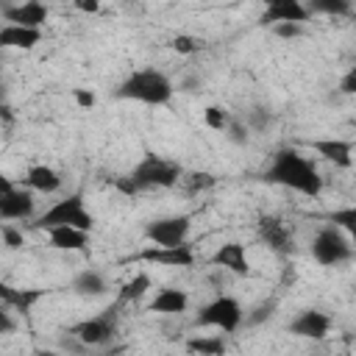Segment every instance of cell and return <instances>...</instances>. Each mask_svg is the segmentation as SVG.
Returning <instances> with one entry per match:
<instances>
[{"mask_svg": "<svg viewBox=\"0 0 356 356\" xmlns=\"http://www.w3.org/2000/svg\"><path fill=\"white\" fill-rule=\"evenodd\" d=\"M261 181L267 184H278V186H286L292 192H300L306 197H317L323 192V178L314 167V161H309L303 153H298L295 147H281L270 167L264 170Z\"/></svg>", "mask_w": 356, "mask_h": 356, "instance_id": "obj_1", "label": "cell"}, {"mask_svg": "<svg viewBox=\"0 0 356 356\" xmlns=\"http://www.w3.org/2000/svg\"><path fill=\"white\" fill-rule=\"evenodd\" d=\"M181 175H184V170L175 161H167L156 153H145L142 161L128 175L114 181V186L122 195H136V192H145V189H170L181 181Z\"/></svg>", "mask_w": 356, "mask_h": 356, "instance_id": "obj_2", "label": "cell"}, {"mask_svg": "<svg viewBox=\"0 0 356 356\" xmlns=\"http://www.w3.org/2000/svg\"><path fill=\"white\" fill-rule=\"evenodd\" d=\"M172 81L164 75V72H159V70H153V67H147V70H134L120 86H117V97H122V100H136V103H147V106H164V103H170V97H172Z\"/></svg>", "mask_w": 356, "mask_h": 356, "instance_id": "obj_3", "label": "cell"}, {"mask_svg": "<svg viewBox=\"0 0 356 356\" xmlns=\"http://www.w3.org/2000/svg\"><path fill=\"white\" fill-rule=\"evenodd\" d=\"M312 256L317 264L323 267H339V264H348L353 261V242H350V234H345L342 228H337L334 222L323 225L314 239H312Z\"/></svg>", "mask_w": 356, "mask_h": 356, "instance_id": "obj_4", "label": "cell"}, {"mask_svg": "<svg viewBox=\"0 0 356 356\" xmlns=\"http://www.w3.org/2000/svg\"><path fill=\"white\" fill-rule=\"evenodd\" d=\"M53 225H75V228H83V231L92 234L95 217H92V211H86L81 192L67 195L64 200H56V203H53L44 214H39L36 222H33V228H42V231H47V228H53Z\"/></svg>", "mask_w": 356, "mask_h": 356, "instance_id": "obj_5", "label": "cell"}, {"mask_svg": "<svg viewBox=\"0 0 356 356\" xmlns=\"http://www.w3.org/2000/svg\"><path fill=\"white\" fill-rule=\"evenodd\" d=\"M242 306L236 298L231 295H217L214 300H209L200 312H197V320L195 325H203V328H217L222 334H234L239 325H242Z\"/></svg>", "mask_w": 356, "mask_h": 356, "instance_id": "obj_6", "label": "cell"}, {"mask_svg": "<svg viewBox=\"0 0 356 356\" xmlns=\"http://www.w3.org/2000/svg\"><path fill=\"white\" fill-rule=\"evenodd\" d=\"M70 334L81 342V345H89V348H97V345H106L117 337V312L114 309H106L103 314H95L89 320H81L70 328Z\"/></svg>", "mask_w": 356, "mask_h": 356, "instance_id": "obj_7", "label": "cell"}, {"mask_svg": "<svg viewBox=\"0 0 356 356\" xmlns=\"http://www.w3.org/2000/svg\"><path fill=\"white\" fill-rule=\"evenodd\" d=\"M189 225H192V217H189V214H175V217L150 220V222L145 225V239H147L150 245H164V248L184 245L186 236H189Z\"/></svg>", "mask_w": 356, "mask_h": 356, "instance_id": "obj_8", "label": "cell"}, {"mask_svg": "<svg viewBox=\"0 0 356 356\" xmlns=\"http://www.w3.org/2000/svg\"><path fill=\"white\" fill-rule=\"evenodd\" d=\"M256 234H259V239H261L273 253H278V256H289V253L295 250L292 228H289L281 217H275V214H264V217H259V222H256Z\"/></svg>", "mask_w": 356, "mask_h": 356, "instance_id": "obj_9", "label": "cell"}, {"mask_svg": "<svg viewBox=\"0 0 356 356\" xmlns=\"http://www.w3.org/2000/svg\"><path fill=\"white\" fill-rule=\"evenodd\" d=\"M286 331L292 337H300V339H325L331 331V317L320 309H303L292 317Z\"/></svg>", "mask_w": 356, "mask_h": 356, "instance_id": "obj_10", "label": "cell"}, {"mask_svg": "<svg viewBox=\"0 0 356 356\" xmlns=\"http://www.w3.org/2000/svg\"><path fill=\"white\" fill-rule=\"evenodd\" d=\"M139 261H147V264H164V267H192L195 264V253L192 248L184 242V245H172V248H164V245H147L142 253H136Z\"/></svg>", "mask_w": 356, "mask_h": 356, "instance_id": "obj_11", "label": "cell"}, {"mask_svg": "<svg viewBox=\"0 0 356 356\" xmlns=\"http://www.w3.org/2000/svg\"><path fill=\"white\" fill-rule=\"evenodd\" d=\"M264 11L259 17V25H275V22H306L312 14L306 11L303 0H261Z\"/></svg>", "mask_w": 356, "mask_h": 356, "instance_id": "obj_12", "label": "cell"}, {"mask_svg": "<svg viewBox=\"0 0 356 356\" xmlns=\"http://www.w3.org/2000/svg\"><path fill=\"white\" fill-rule=\"evenodd\" d=\"M3 17L8 25H25V28H42L50 17L47 6L39 3V0H25L19 6H8L3 8Z\"/></svg>", "mask_w": 356, "mask_h": 356, "instance_id": "obj_13", "label": "cell"}, {"mask_svg": "<svg viewBox=\"0 0 356 356\" xmlns=\"http://www.w3.org/2000/svg\"><path fill=\"white\" fill-rule=\"evenodd\" d=\"M211 264L220 267V270H228L234 275H248L250 273V261H248V253H245V245L239 242H225L214 250L211 256Z\"/></svg>", "mask_w": 356, "mask_h": 356, "instance_id": "obj_14", "label": "cell"}, {"mask_svg": "<svg viewBox=\"0 0 356 356\" xmlns=\"http://www.w3.org/2000/svg\"><path fill=\"white\" fill-rule=\"evenodd\" d=\"M309 147L325 159V161H334L337 167H350L353 164V145L348 139H312Z\"/></svg>", "mask_w": 356, "mask_h": 356, "instance_id": "obj_15", "label": "cell"}, {"mask_svg": "<svg viewBox=\"0 0 356 356\" xmlns=\"http://www.w3.org/2000/svg\"><path fill=\"white\" fill-rule=\"evenodd\" d=\"M50 248L56 250H86L89 248V231L75 228V225H53L47 228Z\"/></svg>", "mask_w": 356, "mask_h": 356, "instance_id": "obj_16", "label": "cell"}, {"mask_svg": "<svg viewBox=\"0 0 356 356\" xmlns=\"http://www.w3.org/2000/svg\"><path fill=\"white\" fill-rule=\"evenodd\" d=\"M39 42H42V28H25V25H3L0 28V47L31 50Z\"/></svg>", "mask_w": 356, "mask_h": 356, "instance_id": "obj_17", "label": "cell"}, {"mask_svg": "<svg viewBox=\"0 0 356 356\" xmlns=\"http://www.w3.org/2000/svg\"><path fill=\"white\" fill-rule=\"evenodd\" d=\"M42 289H17L6 281H0V303H6L8 309L19 312V314H28L39 300H42Z\"/></svg>", "mask_w": 356, "mask_h": 356, "instance_id": "obj_18", "label": "cell"}, {"mask_svg": "<svg viewBox=\"0 0 356 356\" xmlns=\"http://www.w3.org/2000/svg\"><path fill=\"white\" fill-rule=\"evenodd\" d=\"M33 214V195L25 189H11L3 203H0V217L3 220H28Z\"/></svg>", "mask_w": 356, "mask_h": 356, "instance_id": "obj_19", "label": "cell"}, {"mask_svg": "<svg viewBox=\"0 0 356 356\" xmlns=\"http://www.w3.org/2000/svg\"><path fill=\"white\" fill-rule=\"evenodd\" d=\"M106 289H108L106 275L95 267H86L72 278V292L81 298H100V295H106Z\"/></svg>", "mask_w": 356, "mask_h": 356, "instance_id": "obj_20", "label": "cell"}, {"mask_svg": "<svg viewBox=\"0 0 356 356\" xmlns=\"http://www.w3.org/2000/svg\"><path fill=\"white\" fill-rule=\"evenodd\" d=\"M25 184L31 189L42 192V195H50V192H58L61 189V175L53 167H47V164H33L25 172Z\"/></svg>", "mask_w": 356, "mask_h": 356, "instance_id": "obj_21", "label": "cell"}, {"mask_svg": "<svg viewBox=\"0 0 356 356\" xmlns=\"http://www.w3.org/2000/svg\"><path fill=\"white\" fill-rule=\"evenodd\" d=\"M186 306H189V295L184 289H172V286L161 289L150 300V312H156V314H181V312H186Z\"/></svg>", "mask_w": 356, "mask_h": 356, "instance_id": "obj_22", "label": "cell"}, {"mask_svg": "<svg viewBox=\"0 0 356 356\" xmlns=\"http://www.w3.org/2000/svg\"><path fill=\"white\" fill-rule=\"evenodd\" d=\"M309 14H328V17H350L353 0H303Z\"/></svg>", "mask_w": 356, "mask_h": 356, "instance_id": "obj_23", "label": "cell"}, {"mask_svg": "<svg viewBox=\"0 0 356 356\" xmlns=\"http://www.w3.org/2000/svg\"><path fill=\"white\" fill-rule=\"evenodd\" d=\"M225 339L220 334L214 337H189L186 339V350L189 353H203V356H222L225 353Z\"/></svg>", "mask_w": 356, "mask_h": 356, "instance_id": "obj_24", "label": "cell"}, {"mask_svg": "<svg viewBox=\"0 0 356 356\" xmlns=\"http://www.w3.org/2000/svg\"><path fill=\"white\" fill-rule=\"evenodd\" d=\"M150 289V275L147 273H136L134 278H128L122 286H120V303H134V300H139L145 292Z\"/></svg>", "mask_w": 356, "mask_h": 356, "instance_id": "obj_25", "label": "cell"}, {"mask_svg": "<svg viewBox=\"0 0 356 356\" xmlns=\"http://www.w3.org/2000/svg\"><path fill=\"white\" fill-rule=\"evenodd\" d=\"M228 120H231V111L222 108V106H209V108L203 111V122H206L211 131H225Z\"/></svg>", "mask_w": 356, "mask_h": 356, "instance_id": "obj_26", "label": "cell"}, {"mask_svg": "<svg viewBox=\"0 0 356 356\" xmlns=\"http://www.w3.org/2000/svg\"><path fill=\"white\" fill-rule=\"evenodd\" d=\"M181 181L186 184V192H189V195H195V192H203V189H211V186L217 184V178H214L211 172H189L186 178L181 175Z\"/></svg>", "mask_w": 356, "mask_h": 356, "instance_id": "obj_27", "label": "cell"}, {"mask_svg": "<svg viewBox=\"0 0 356 356\" xmlns=\"http://www.w3.org/2000/svg\"><path fill=\"white\" fill-rule=\"evenodd\" d=\"M270 122H273V114H270L264 106H253V108L248 111V120H245L248 131H267Z\"/></svg>", "mask_w": 356, "mask_h": 356, "instance_id": "obj_28", "label": "cell"}, {"mask_svg": "<svg viewBox=\"0 0 356 356\" xmlns=\"http://www.w3.org/2000/svg\"><path fill=\"white\" fill-rule=\"evenodd\" d=\"M273 312H275V300H261L259 306L250 309V314H242V323H248V325H261L264 320L273 317Z\"/></svg>", "mask_w": 356, "mask_h": 356, "instance_id": "obj_29", "label": "cell"}, {"mask_svg": "<svg viewBox=\"0 0 356 356\" xmlns=\"http://www.w3.org/2000/svg\"><path fill=\"white\" fill-rule=\"evenodd\" d=\"M222 134H225V136H228L234 145H248V139H250V131H248L245 120H239V117H231Z\"/></svg>", "mask_w": 356, "mask_h": 356, "instance_id": "obj_30", "label": "cell"}, {"mask_svg": "<svg viewBox=\"0 0 356 356\" xmlns=\"http://www.w3.org/2000/svg\"><path fill=\"white\" fill-rule=\"evenodd\" d=\"M337 228H342L345 234H353L356 231V209L353 206H348V209H339V211H334L331 217H328Z\"/></svg>", "mask_w": 356, "mask_h": 356, "instance_id": "obj_31", "label": "cell"}, {"mask_svg": "<svg viewBox=\"0 0 356 356\" xmlns=\"http://www.w3.org/2000/svg\"><path fill=\"white\" fill-rule=\"evenodd\" d=\"M170 47H172L175 53H181V56H189V53H197V50L203 47V42L195 39V36H189V33H178V36L170 42Z\"/></svg>", "mask_w": 356, "mask_h": 356, "instance_id": "obj_32", "label": "cell"}, {"mask_svg": "<svg viewBox=\"0 0 356 356\" xmlns=\"http://www.w3.org/2000/svg\"><path fill=\"white\" fill-rule=\"evenodd\" d=\"M270 28L278 39H300L303 36V22H275Z\"/></svg>", "mask_w": 356, "mask_h": 356, "instance_id": "obj_33", "label": "cell"}, {"mask_svg": "<svg viewBox=\"0 0 356 356\" xmlns=\"http://www.w3.org/2000/svg\"><path fill=\"white\" fill-rule=\"evenodd\" d=\"M0 234H3V242H6V248H11V250H17V248H22V245H25V236H22V231H17L14 225H0Z\"/></svg>", "mask_w": 356, "mask_h": 356, "instance_id": "obj_34", "label": "cell"}, {"mask_svg": "<svg viewBox=\"0 0 356 356\" xmlns=\"http://www.w3.org/2000/svg\"><path fill=\"white\" fill-rule=\"evenodd\" d=\"M17 328L14 317H11V309L6 303H0V334H11Z\"/></svg>", "mask_w": 356, "mask_h": 356, "instance_id": "obj_35", "label": "cell"}, {"mask_svg": "<svg viewBox=\"0 0 356 356\" xmlns=\"http://www.w3.org/2000/svg\"><path fill=\"white\" fill-rule=\"evenodd\" d=\"M339 92H342V95H353V92H356V70H348V72L342 75Z\"/></svg>", "mask_w": 356, "mask_h": 356, "instance_id": "obj_36", "label": "cell"}, {"mask_svg": "<svg viewBox=\"0 0 356 356\" xmlns=\"http://www.w3.org/2000/svg\"><path fill=\"white\" fill-rule=\"evenodd\" d=\"M72 97H75V103H78L81 108H92V106H95V95L86 92V89H72Z\"/></svg>", "mask_w": 356, "mask_h": 356, "instance_id": "obj_37", "label": "cell"}, {"mask_svg": "<svg viewBox=\"0 0 356 356\" xmlns=\"http://www.w3.org/2000/svg\"><path fill=\"white\" fill-rule=\"evenodd\" d=\"M11 189H14V184H11V178H8V175H6L3 170H0V203H3V197H6V195H8Z\"/></svg>", "mask_w": 356, "mask_h": 356, "instance_id": "obj_38", "label": "cell"}, {"mask_svg": "<svg viewBox=\"0 0 356 356\" xmlns=\"http://www.w3.org/2000/svg\"><path fill=\"white\" fill-rule=\"evenodd\" d=\"M72 3H75L81 11H97V8H100L97 0H72Z\"/></svg>", "mask_w": 356, "mask_h": 356, "instance_id": "obj_39", "label": "cell"}, {"mask_svg": "<svg viewBox=\"0 0 356 356\" xmlns=\"http://www.w3.org/2000/svg\"><path fill=\"white\" fill-rule=\"evenodd\" d=\"M0 120H3V122H11V120H14V114H11V108H8L6 100H0Z\"/></svg>", "mask_w": 356, "mask_h": 356, "instance_id": "obj_40", "label": "cell"}, {"mask_svg": "<svg viewBox=\"0 0 356 356\" xmlns=\"http://www.w3.org/2000/svg\"><path fill=\"white\" fill-rule=\"evenodd\" d=\"M195 86H200L195 78H189V81H184V83H181V89H184V92H195Z\"/></svg>", "mask_w": 356, "mask_h": 356, "instance_id": "obj_41", "label": "cell"}, {"mask_svg": "<svg viewBox=\"0 0 356 356\" xmlns=\"http://www.w3.org/2000/svg\"><path fill=\"white\" fill-rule=\"evenodd\" d=\"M0 67H3V61H0Z\"/></svg>", "mask_w": 356, "mask_h": 356, "instance_id": "obj_42", "label": "cell"}]
</instances>
